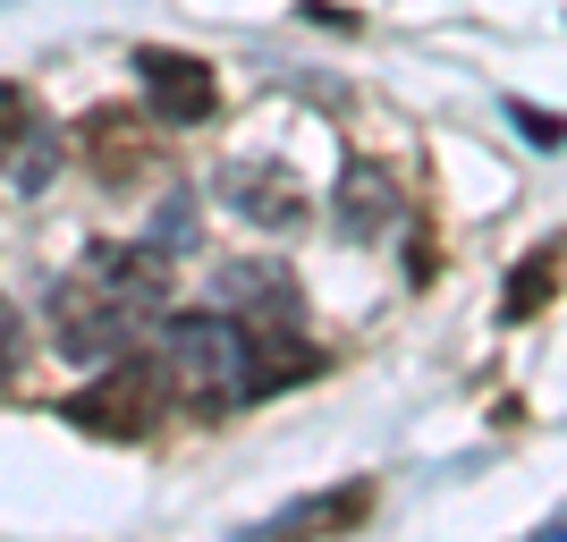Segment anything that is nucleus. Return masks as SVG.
<instances>
[{
	"instance_id": "423d86ee",
	"label": "nucleus",
	"mask_w": 567,
	"mask_h": 542,
	"mask_svg": "<svg viewBox=\"0 0 567 542\" xmlns=\"http://www.w3.org/2000/svg\"><path fill=\"white\" fill-rule=\"evenodd\" d=\"M85 162L102 170V178H144V170H153V127H144V111H94L85 119Z\"/></svg>"
},
{
	"instance_id": "1a4fd4ad",
	"label": "nucleus",
	"mask_w": 567,
	"mask_h": 542,
	"mask_svg": "<svg viewBox=\"0 0 567 542\" xmlns=\"http://www.w3.org/2000/svg\"><path fill=\"white\" fill-rule=\"evenodd\" d=\"M550 288H559V246H534V255H525V272L508 280V297H499V306H508V323L543 314V297H550Z\"/></svg>"
},
{
	"instance_id": "f257e3e1",
	"label": "nucleus",
	"mask_w": 567,
	"mask_h": 542,
	"mask_svg": "<svg viewBox=\"0 0 567 542\" xmlns=\"http://www.w3.org/2000/svg\"><path fill=\"white\" fill-rule=\"evenodd\" d=\"M153 365H162L169 390L220 407V399H255V348H246V323L229 314H178V323L153 330Z\"/></svg>"
},
{
	"instance_id": "9d476101",
	"label": "nucleus",
	"mask_w": 567,
	"mask_h": 542,
	"mask_svg": "<svg viewBox=\"0 0 567 542\" xmlns=\"http://www.w3.org/2000/svg\"><path fill=\"white\" fill-rule=\"evenodd\" d=\"M364 509H373V483H348V492H331V500H306V509H288L271 534H297V525H306V534H313V525H355Z\"/></svg>"
},
{
	"instance_id": "20e7f679",
	"label": "nucleus",
	"mask_w": 567,
	"mask_h": 542,
	"mask_svg": "<svg viewBox=\"0 0 567 542\" xmlns=\"http://www.w3.org/2000/svg\"><path fill=\"white\" fill-rule=\"evenodd\" d=\"M51 170H60V136L43 127V111H34L18 85H0V178L18 195H43Z\"/></svg>"
},
{
	"instance_id": "0eeeda50",
	"label": "nucleus",
	"mask_w": 567,
	"mask_h": 542,
	"mask_svg": "<svg viewBox=\"0 0 567 542\" xmlns=\"http://www.w3.org/2000/svg\"><path fill=\"white\" fill-rule=\"evenodd\" d=\"M229 204L246 221H262V229H288V221H306V187L288 178V170H229Z\"/></svg>"
},
{
	"instance_id": "7ed1b4c3",
	"label": "nucleus",
	"mask_w": 567,
	"mask_h": 542,
	"mask_svg": "<svg viewBox=\"0 0 567 542\" xmlns=\"http://www.w3.org/2000/svg\"><path fill=\"white\" fill-rule=\"evenodd\" d=\"M144 323H153V314L127 306L102 272H76V280H60V297H51V330H60L69 356H127Z\"/></svg>"
},
{
	"instance_id": "6e6552de",
	"label": "nucleus",
	"mask_w": 567,
	"mask_h": 542,
	"mask_svg": "<svg viewBox=\"0 0 567 542\" xmlns=\"http://www.w3.org/2000/svg\"><path fill=\"white\" fill-rule=\"evenodd\" d=\"M390 221H399V187H390L381 170L355 162L348 178H339V229H348V237H373V229H390Z\"/></svg>"
},
{
	"instance_id": "9b49d317",
	"label": "nucleus",
	"mask_w": 567,
	"mask_h": 542,
	"mask_svg": "<svg viewBox=\"0 0 567 542\" xmlns=\"http://www.w3.org/2000/svg\"><path fill=\"white\" fill-rule=\"evenodd\" d=\"M517 127H525V136H534V144H559V136H567V127H559V119H550V111H525V102H517Z\"/></svg>"
},
{
	"instance_id": "39448f33",
	"label": "nucleus",
	"mask_w": 567,
	"mask_h": 542,
	"mask_svg": "<svg viewBox=\"0 0 567 542\" xmlns=\"http://www.w3.org/2000/svg\"><path fill=\"white\" fill-rule=\"evenodd\" d=\"M144 85H153V111H162L169 127H204V119L220 111V85L195 51H144Z\"/></svg>"
},
{
	"instance_id": "f03ea898",
	"label": "nucleus",
	"mask_w": 567,
	"mask_h": 542,
	"mask_svg": "<svg viewBox=\"0 0 567 542\" xmlns=\"http://www.w3.org/2000/svg\"><path fill=\"white\" fill-rule=\"evenodd\" d=\"M162 399H169L162 365H144V356H102V381H85L69 399V425L102 432V441H144V432L162 425Z\"/></svg>"
},
{
	"instance_id": "f8f14e48",
	"label": "nucleus",
	"mask_w": 567,
	"mask_h": 542,
	"mask_svg": "<svg viewBox=\"0 0 567 542\" xmlns=\"http://www.w3.org/2000/svg\"><path fill=\"white\" fill-rule=\"evenodd\" d=\"M9 356H18V314L0 306V365H9Z\"/></svg>"
}]
</instances>
